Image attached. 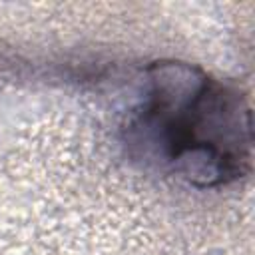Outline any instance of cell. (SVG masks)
<instances>
[{
  "mask_svg": "<svg viewBox=\"0 0 255 255\" xmlns=\"http://www.w3.org/2000/svg\"><path fill=\"white\" fill-rule=\"evenodd\" d=\"M141 106L126 128L135 159L197 187L239 179L251 167V112L233 88L183 62H155L145 72Z\"/></svg>",
  "mask_w": 255,
  "mask_h": 255,
  "instance_id": "6da1fadb",
  "label": "cell"
}]
</instances>
